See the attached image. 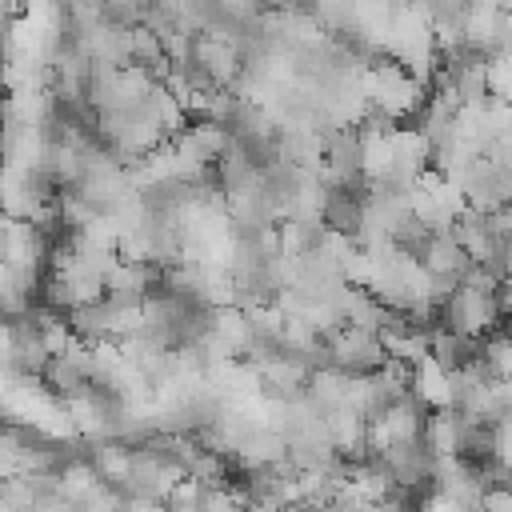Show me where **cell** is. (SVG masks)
Segmentation results:
<instances>
[{"label": "cell", "instance_id": "obj_1", "mask_svg": "<svg viewBox=\"0 0 512 512\" xmlns=\"http://www.w3.org/2000/svg\"><path fill=\"white\" fill-rule=\"evenodd\" d=\"M432 456H460V444H464V416L452 412V408H440V412H428L424 420V436Z\"/></svg>", "mask_w": 512, "mask_h": 512}, {"label": "cell", "instance_id": "obj_2", "mask_svg": "<svg viewBox=\"0 0 512 512\" xmlns=\"http://www.w3.org/2000/svg\"><path fill=\"white\" fill-rule=\"evenodd\" d=\"M416 512H480V508H468V504H460L456 496L432 488V492H424V496L416 500Z\"/></svg>", "mask_w": 512, "mask_h": 512}, {"label": "cell", "instance_id": "obj_3", "mask_svg": "<svg viewBox=\"0 0 512 512\" xmlns=\"http://www.w3.org/2000/svg\"><path fill=\"white\" fill-rule=\"evenodd\" d=\"M492 464L504 472V476H512V424L504 420V424H496V440H492Z\"/></svg>", "mask_w": 512, "mask_h": 512}]
</instances>
